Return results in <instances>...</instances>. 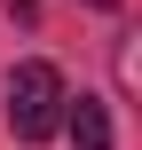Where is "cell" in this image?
<instances>
[{"label":"cell","mask_w":142,"mask_h":150,"mask_svg":"<svg viewBox=\"0 0 142 150\" xmlns=\"http://www.w3.org/2000/svg\"><path fill=\"white\" fill-rule=\"evenodd\" d=\"M55 127H63V71L55 63H16L8 71V134L47 142Z\"/></svg>","instance_id":"6da1fadb"},{"label":"cell","mask_w":142,"mask_h":150,"mask_svg":"<svg viewBox=\"0 0 142 150\" xmlns=\"http://www.w3.org/2000/svg\"><path fill=\"white\" fill-rule=\"evenodd\" d=\"M63 127H71L79 150H111V111H103V95H63Z\"/></svg>","instance_id":"7a4b0ae2"},{"label":"cell","mask_w":142,"mask_h":150,"mask_svg":"<svg viewBox=\"0 0 142 150\" xmlns=\"http://www.w3.org/2000/svg\"><path fill=\"white\" fill-rule=\"evenodd\" d=\"M87 8H119V0H87Z\"/></svg>","instance_id":"3957f363"}]
</instances>
